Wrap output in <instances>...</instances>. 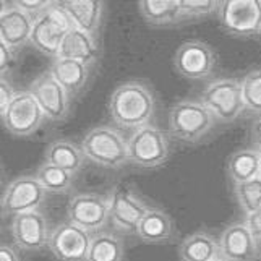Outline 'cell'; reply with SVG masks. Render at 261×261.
<instances>
[{
    "label": "cell",
    "mask_w": 261,
    "mask_h": 261,
    "mask_svg": "<svg viewBox=\"0 0 261 261\" xmlns=\"http://www.w3.org/2000/svg\"><path fill=\"white\" fill-rule=\"evenodd\" d=\"M12 233L15 244L26 251H38L49 244L47 221L39 211L13 216Z\"/></svg>",
    "instance_id": "15"
},
{
    "label": "cell",
    "mask_w": 261,
    "mask_h": 261,
    "mask_svg": "<svg viewBox=\"0 0 261 261\" xmlns=\"http://www.w3.org/2000/svg\"><path fill=\"white\" fill-rule=\"evenodd\" d=\"M7 2H4V0H0V16H2L4 15V12L7 10Z\"/></svg>",
    "instance_id": "37"
},
{
    "label": "cell",
    "mask_w": 261,
    "mask_h": 261,
    "mask_svg": "<svg viewBox=\"0 0 261 261\" xmlns=\"http://www.w3.org/2000/svg\"><path fill=\"white\" fill-rule=\"evenodd\" d=\"M46 198V190L38 182L36 177L23 175L15 178L2 196L0 208L5 214H23L30 211H38Z\"/></svg>",
    "instance_id": "14"
},
{
    "label": "cell",
    "mask_w": 261,
    "mask_h": 261,
    "mask_svg": "<svg viewBox=\"0 0 261 261\" xmlns=\"http://www.w3.org/2000/svg\"><path fill=\"white\" fill-rule=\"evenodd\" d=\"M259 177H261V152H259Z\"/></svg>",
    "instance_id": "39"
},
{
    "label": "cell",
    "mask_w": 261,
    "mask_h": 261,
    "mask_svg": "<svg viewBox=\"0 0 261 261\" xmlns=\"http://www.w3.org/2000/svg\"><path fill=\"white\" fill-rule=\"evenodd\" d=\"M16 91L13 89V86L10 85L8 80H5L4 76H0V117L5 114V111L8 109V106L13 101Z\"/></svg>",
    "instance_id": "32"
},
{
    "label": "cell",
    "mask_w": 261,
    "mask_h": 261,
    "mask_svg": "<svg viewBox=\"0 0 261 261\" xmlns=\"http://www.w3.org/2000/svg\"><path fill=\"white\" fill-rule=\"evenodd\" d=\"M180 10H182L185 20H200L218 12V0H178Z\"/></svg>",
    "instance_id": "30"
},
{
    "label": "cell",
    "mask_w": 261,
    "mask_h": 261,
    "mask_svg": "<svg viewBox=\"0 0 261 261\" xmlns=\"http://www.w3.org/2000/svg\"><path fill=\"white\" fill-rule=\"evenodd\" d=\"M245 111L261 115V70H253L240 80Z\"/></svg>",
    "instance_id": "29"
},
{
    "label": "cell",
    "mask_w": 261,
    "mask_h": 261,
    "mask_svg": "<svg viewBox=\"0 0 261 261\" xmlns=\"http://www.w3.org/2000/svg\"><path fill=\"white\" fill-rule=\"evenodd\" d=\"M219 250L226 261H253L258 247L245 222H236L221 233Z\"/></svg>",
    "instance_id": "16"
},
{
    "label": "cell",
    "mask_w": 261,
    "mask_h": 261,
    "mask_svg": "<svg viewBox=\"0 0 261 261\" xmlns=\"http://www.w3.org/2000/svg\"><path fill=\"white\" fill-rule=\"evenodd\" d=\"M138 8L145 21L152 26H172L187 21L178 0H141Z\"/></svg>",
    "instance_id": "22"
},
{
    "label": "cell",
    "mask_w": 261,
    "mask_h": 261,
    "mask_svg": "<svg viewBox=\"0 0 261 261\" xmlns=\"http://www.w3.org/2000/svg\"><path fill=\"white\" fill-rule=\"evenodd\" d=\"M148 211L149 206L123 185H117L109 195V221L122 233L137 232L140 221Z\"/></svg>",
    "instance_id": "9"
},
{
    "label": "cell",
    "mask_w": 261,
    "mask_h": 261,
    "mask_svg": "<svg viewBox=\"0 0 261 261\" xmlns=\"http://www.w3.org/2000/svg\"><path fill=\"white\" fill-rule=\"evenodd\" d=\"M227 172L233 185L259 177V151L240 149L229 158Z\"/></svg>",
    "instance_id": "25"
},
{
    "label": "cell",
    "mask_w": 261,
    "mask_h": 261,
    "mask_svg": "<svg viewBox=\"0 0 261 261\" xmlns=\"http://www.w3.org/2000/svg\"><path fill=\"white\" fill-rule=\"evenodd\" d=\"M213 261H226L222 256H219V258H216V259H213Z\"/></svg>",
    "instance_id": "38"
},
{
    "label": "cell",
    "mask_w": 261,
    "mask_h": 261,
    "mask_svg": "<svg viewBox=\"0 0 261 261\" xmlns=\"http://www.w3.org/2000/svg\"><path fill=\"white\" fill-rule=\"evenodd\" d=\"M73 28L75 26L68 13L62 8L60 2H56L46 13L34 20L30 42L44 56L56 59L59 56L62 41Z\"/></svg>",
    "instance_id": "5"
},
{
    "label": "cell",
    "mask_w": 261,
    "mask_h": 261,
    "mask_svg": "<svg viewBox=\"0 0 261 261\" xmlns=\"http://www.w3.org/2000/svg\"><path fill=\"white\" fill-rule=\"evenodd\" d=\"M13 64H15L13 50L4 41H0V76L5 75L7 71H10Z\"/></svg>",
    "instance_id": "33"
},
{
    "label": "cell",
    "mask_w": 261,
    "mask_h": 261,
    "mask_svg": "<svg viewBox=\"0 0 261 261\" xmlns=\"http://www.w3.org/2000/svg\"><path fill=\"white\" fill-rule=\"evenodd\" d=\"M233 193L239 201V206L245 214H250L261 208V177L233 185Z\"/></svg>",
    "instance_id": "28"
},
{
    "label": "cell",
    "mask_w": 261,
    "mask_h": 261,
    "mask_svg": "<svg viewBox=\"0 0 261 261\" xmlns=\"http://www.w3.org/2000/svg\"><path fill=\"white\" fill-rule=\"evenodd\" d=\"M28 91L33 94L36 102L39 104L47 120L62 122L67 119L70 112V96L62 88L56 78L50 75V71L39 75L31 83Z\"/></svg>",
    "instance_id": "13"
},
{
    "label": "cell",
    "mask_w": 261,
    "mask_h": 261,
    "mask_svg": "<svg viewBox=\"0 0 261 261\" xmlns=\"http://www.w3.org/2000/svg\"><path fill=\"white\" fill-rule=\"evenodd\" d=\"M93 236L73 222H62L50 232L49 248L60 261H86Z\"/></svg>",
    "instance_id": "11"
},
{
    "label": "cell",
    "mask_w": 261,
    "mask_h": 261,
    "mask_svg": "<svg viewBox=\"0 0 261 261\" xmlns=\"http://www.w3.org/2000/svg\"><path fill=\"white\" fill-rule=\"evenodd\" d=\"M0 213H2V208H0Z\"/></svg>",
    "instance_id": "40"
},
{
    "label": "cell",
    "mask_w": 261,
    "mask_h": 261,
    "mask_svg": "<svg viewBox=\"0 0 261 261\" xmlns=\"http://www.w3.org/2000/svg\"><path fill=\"white\" fill-rule=\"evenodd\" d=\"M34 20L15 5L7 8L0 16V41H4L13 52L30 42Z\"/></svg>",
    "instance_id": "17"
},
{
    "label": "cell",
    "mask_w": 261,
    "mask_h": 261,
    "mask_svg": "<svg viewBox=\"0 0 261 261\" xmlns=\"http://www.w3.org/2000/svg\"><path fill=\"white\" fill-rule=\"evenodd\" d=\"M86 159L109 169H119L128 163L127 141L111 127H96L86 133L82 143Z\"/></svg>",
    "instance_id": "3"
},
{
    "label": "cell",
    "mask_w": 261,
    "mask_h": 261,
    "mask_svg": "<svg viewBox=\"0 0 261 261\" xmlns=\"http://www.w3.org/2000/svg\"><path fill=\"white\" fill-rule=\"evenodd\" d=\"M218 15L222 28L233 36L261 33V0H224Z\"/></svg>",
    "instance_id": "7"
},
{
    "label": "cell",
    "mask_w": 261,
    "mask_h": 261,
    "mask_svg": "<svg viewBox=\"0 0 261 261\" xmlns=\"http://www.w3.org/2000/svg\"><path fill=\"white\" fill-rule=\"evenodd\" d=\"M67 216L86 232H97L109 222V200L94 193H78L70 198Z\"/></svg>",
    "instance_id": "10"
},
{
    "label": "cell",
    "mask_w": 261,
    "mask_h": 261,
    "mask_svg": "<svg viewBox=\"0 0 261 261\" xmlns=\"http://www.w3.org/2000/svg\"><path fill=\"white\" fill-rule=\"evenodd\" d=\"M174 67L188 80H204L214 71L216 54L203 41H187L175 52Z\"/></svg>",
    "instance_id": "12"
},
{
    "label": "cell",
    "mask_w": 261,
    "mask_h": 261,
    "mask_svg": "<svg viewBox=\"0 0 261 261\" xmlns=\"http://www.w3.org/2000/svg\"><path fill=\"white\" fill-rule=\"evenodd\" d=\"M216 125L213 114L201 101H180L169 112V132L174 138L185 143L203 140Z\"/></svg>",
    "instance_id": "2"
},
{
    "label": "cell",
    "mask_w": 261,
    "mask_h": 261,
    "mask_svg": "<svg viewBox=\"0 0 261 261\" xmlns=\"http://www.w3.org/2000/svg\"><path fill=\"white\" fill-rule=\"evenodd\" d=\"M49 71L56 78V82L65 89L68 96H75L82 91L89 76L88 65L76 60L60 59V57L54 59Z\"/></svg>",
    "instance_id": "20"
},
{
    "label": "cell",
    "mask_w": 261,
    "mask_h": 261,
    "mask_svg": "<svg viewBox=\"0 0 261 261\" xmlns=\"http://www.w3.org/2000/svg\"><path fill=\"white\" fill-rule=\"evenodd\" d=\"M201 104L208 109L216 122L230 123L244 114L245 104L242 96V83L236 78H219L211 82L201 93Z\"/></svg>",
    "instance_id": "4"
},
{
    "label": "cell",
    "mask_w": 261,
    "mask_h": 261,
    "mask_svg": "<svg viewBox=\"0 0 261 261\" xmlns=\"http://www.w3.org/2000/svg\"><path fill=\"white\" fill-rule=\"evenodd\" d=\"M154 96L140 82L123 83L115 89L109 101L112 120L122 128L138 130L149 123L154 114Z\"/></svg>",
    "instance_id": "1"
},
{
    "label": "cell",
    "mask_w": 261,
    "mask_h": 261,
    "mask_svg": "<svg viewBox=\"0 0 261 261\" xmlns=\"http://www.w3.org/2000/svg\"><path fill=\"white\" fill-rule=\"evenodd\" d=\"M0 261H20V258L12 247L0 245Z\"/></svg>",
    "instance_id": "36"
},
{
    "label": "cell",
    "mask_w": 261,
    "mask_h": 261,
    "mask_svg": "<svg viewBox=\"0 0 261 261\" xmlns=\"http://www.w3.org/2000/svg\"><path fill=\"white\" fill-rule=\"evenodd\" d=\"M57 57L76 60L91 67L99 57V46L93 36L73 28L62 41Z\"/></svg>",
    "instance_id": "19"
},
{
    "label": "cell",
    "mask_w": 261,
    "mask_h": 261,
    "mask_svg": "<svg viewBox=\"0 0 261 261\" xmlns=\"http://www.w3.org/2000/svg\"><path fill=\"white\" fill-rule=\"evenodd\" d=\"M137 236L146 244H164L174 236V224L169 214L159 208H149L138 224Z\"/></svg>",
    "instance_id": "21"
},
{
    "label": "cell",
    "mask_w": 261,
    "mask_h": 261,
    "mask_svg": "<svg viewBox=\"0 0 261 261\" xmlns=\"http://www.w3.org/2000/svg\"><path fill=\"white\" fill-rule=\"evenodd\" d=\"M12 4L28 16H31L33 20H36V18L46 13L56 2H50V0H18V2H12Z\"/></svg>",
    "instance_id": "31"
},
{
    "label": "cell",
    "mask_w": 261,
    "mask_h": 261,
    "mask_svg": "<svg viewBox=\"0 0 261 261\" xmlns=\"http://www.w3.org/2000/svg\"><path fill=\"white\" fill-rule=\"evenodd\" d=\"M60 5L68 13L76 30L94 38L99 26H101L104 10L102 2H97V0H65V2H60Z\"/></svg>",
    "instance_id": "18"
},
{
    "label": "cell",
    "mask_w": 261,
    "mask_h": 261,
    "mask_svg": "<svg viewBox=\"0 0 261 261\" xmlns=\"http://www.w3.org/2000/svg\"><path fill=\"white\" fill-rule=\"evenodd\" d=\"M245 226L248 227L250 233L253 236L255 240H261V208L247 214Z\"/></svg>",
    "instance_id": "34"
},
{
    "label": "cell",
    "mask_w": 261,
    "mask_h": 261,
    "mask_svg": "<svg viewBox=\"0 0 261 261\" xmlns=\"http://www.w3.org/2000/svg\"><path fill=\"white\" fill-rule=\"evenodd\" d=\"M46 120L39 104L30 91H18L2 115L5 128L15 137H31Z\"/></svg>",
    "instance_id": "8"
},
{
    "label": "cell",
    "mask_w": 261,
    "mask_h": 261,
    "mask_svg": "<svg viewBox=\"0 0 261 261\" xmlns=\"http://www.w3.org/2000/svg\"><path fill=\"white\" fill-rule=\"evenodd\" d=\"M127 149L128 163L133 166L145 169L159 167L169 158V140L163 130L148 123L138 130H133L127 141Z\"/></svg>",
    "instance_id": "6"
},
{
    "label": "cell",
    "mask_w": 261,
    "mask_h": 261,
    "mask_svg": "<svg viewBox=\"0 0 261 261\" xmlns=\"http://www.w3.org/2000/svg\"><path fill=\"white\" fill-rule=\"evenodd\" d=\"M182 261H213L221 256L219 242L206 232H195L182 240L178 247Z\"/></svg>",
    "instance_id": "23"
},
{
    "label": "cell",
    "mask_w": 261,
    "mask_h": 261,
    "mask_svg": "<svg viewBox=\"0 0 261 261\" xmlns=\"http://www.w3.org/2000/svg\"><path fill=\"white\" fill-rule=\"evenodd\" d=\"M36 178L38 182L42 185V188L46 192H52V193H64L71 187V182H73V175L65 172L64 169H59L52 164L44 163L38 172H36Z\"/></svg>",
    "instance_id": "27"
},
{
    "label": "cell",
    "mask_w": 261,
    "mask_h": 261,
    "mask_svg": "<svg viewBox=\"0 0 261 261\" xmlns=\"http://www.w3.org/2000/svg\"><path fill=\"white\" fill-rule=\"evenodd\" d=\"M250 138H251V143H253V146L256 148V151L261 152V119L255 120L253 125H251Z\"/></svg>",
    "instance_id": "35"
},
{
    "label": "cell",
    "mask_w": 261,
    "mask_h": 261,
    "mask_svg": "<svg viewBox=\"0 0 261 261\" xmlns=\"http://www.w3.org/2000/svg\"><path fill=\"white\" fill-rule=\"evenodd\" d=\"M123 242L114 233L101 232L91 239L86 261H122Z\"/></svg>",
    "instance_id": "26"
},
{
    "label": "cell",
    "mask_w": 261,
    "mask_h": 261,
    "mask_svg": "<svg viewBox=\"0 0 261 261\" xmlns=\"http://www.w3.org/2000/svg\"><path fill=\"white\" fill-rule=\"evenodd\" d=\"M85 154L82 146H76L75 143L67 140L52 141L46 149V163L59 169H64L65 172L75 175L85 164Z\"/></svg>",
    "instance_id": "24"
}]
</instances>
